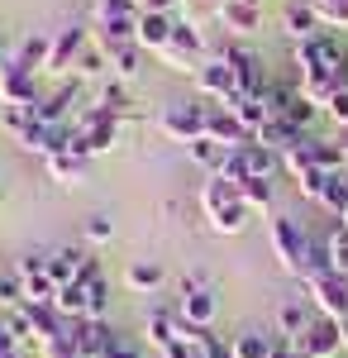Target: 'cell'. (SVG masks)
Wrapping results in <instances>:
<instances>
[{"mask_svg":"<svg viewBox=\"0 0 348 358\" xmlns=\"http://www.w3.org/2000/svg\"><path fill=\"white\" fill-rule=\"evenodd\" d=\"M201 210H205V220H210L215 234H243L248 229V201L239 196V187L234 182H224V177H215L201 187Z\"/></svg>","mask_w":348,"mask_h":358,"instance_id":"6da1fadb","label":"cell"},{"mask_svg":"<svg viewBox=\"0 0 348 358\" xmlns=\"http://www.w3.org/2000/svg\"><path fill=\"white\" fill-rule=\"evenodd\" d=\"M296 67L300 77H334V82L348 91V43L339 34H315L305 43H296Z\"/></svg>","mask_w":348,"mask_h":358,"instance_id":"7a4b0ae2","label":"cell"},{"mask_svg":"<svg viewBox=\"0 0 348 358\" xmlns=\"http://www.w3.org/2000/svg\"><path fill=\"white\" fill-rule=\"evenodd\" d=\"M268 244L277 268L291 277H305V258H310V234L291 220V215H272L268 220Z\"/></svg>","mask_w":348,"mask_h":358,"instance_id":"3957f363","label":"cell"},{"mask_svg":"<svg viewBox=\"0 0 348 358\" xmlns=\"http://www.w3.org/2000/svg\"><path fill=\"white\" fill-rule=\"evenodd\" d=\"M138 20H143L138 0H96L101 43H138Z\"/></svg>","mask_w":348,"mask_h":358,"instance_id":"277c9868","label":"cell"},{"mask_svg":"<svg viewBox=\"0 0 348 358\" xmlns=\"http://www.w3.org/2000/svg\"><path fill=\"white\" fill-rule=\"evenodd\" d=\"M305 292H310V306H315V315L348 320V277H339L334 268H320V273L305 277Z\"/></svg>","mask_w":348,"mask_h":358,"instance_id":"5b68a950","label":"cell"},{"mask_svg":"<svg viewBox=\"0 0 348 358\" xmlns=\"http://www.w3.org/2000/svg\"><path fill=\"white\" fill-rule=\"evenodd\" d=\"M205 115H210L205 101H172V106H162L158 129L177 143H191V138H205Z\"/></svg>","mask_w":348,"mask_h":358,"instance_id":"8992f818","label":"cell"},{"mask_svg":"<svg viewBox=\"0 0 348 358\" xmlns=\"http://www.w3.org/2000/svg\"><path fill=\"white\" fill-rule=\"evenodd\" d=\"M215 310H219V301H215L210 282L196 273L182 282V301H177V315H182V325H196V330H210L215 325Z\"/></svg>","mask_w":348,"mask_h":358,"instance_id":"52a82bcc","label":"cell"},{"mask_svg":"<svg viewBox=\"0 0 348 358\" xmlns=\"http://www.w3.org/2000/svg\"><path fill=\"white\" fill-rule=\"evenodd\" d=\"M158 57L172 67V72H191V77H196V67H201V57H205V38H201V29H196V24H177V29H172V38H167V48H162Z\"/></svg>","mask_w":348,"mask_h":358,"instance_id":"ba28073f","label":"cell"},{"mask_svg":"<svg viewBox=\"0 0 348 358\" xmlns=\"http://www.w3.org/2000/svg\"><path fill=\"white\" fill-rule=\"evenodd\" d=\"M196 91L205 101H219V106H234L239 101V82H234V72H229L224 57H210V62L196 67Z\"/></svg>","mask_w":348,"mask_h":358,"instance_id":"9c48e42d","label":"cell"},{"mask_svg":"<svg viewBox=\"0 0 348 358\" xmlns=\"http://www.w3.org/2000/svg\"><path fill=\"white\" fill-rule=\"evenodd\" d=\"M224 62H229V72H234V82H239V96H263L268 91V72H263V57L239 48V43H229L224 48Z\"/></svg>","mask_w":348,"mask_h":358,"instance_id":"30bf717a","label":"cell"},{"mask_svg":"<svg viewBox=\"0 0 348 358\" xmlns=\"http://www.w3.org/2000/svg\"><path fill=\"white\" fill-rule=\"evenodd\" d=\"M296 349H300V358H339V354H344V334H339V320H329V315H315V320H310V330L296 339Z\"/></svg>","mask_w":348,"mask_h":358,"instance_id":"8fae6325","label":"cell"},{"mask_svg":"<svg viewBox=\"0 0 348 358\" xmlns=\"http://www.w3.org/2000/svg\"><path fill=\"white\" fill-rule=\"evenodd\" d=\"M205 138H215L219 148H243V143H253V134L243 129V120L229 106H210L205 115Z\"/></svg>","mask_w":348,"mask_h":358,"instance_id":"7c38bea8","label":"cell"},{"mask_svg":"<svg viewBox=\"0 0 348 358\" xmlns=\"http://www.w3.org/2000/svg\"><path fill=\"white\" fill-rule=\"evenodd\" d=\"M91 48V34L81 24H67L53 34V53H48V72H67V67H77V57Z\"/></svg>","mask_w":348,"mask_h":358,"instance_id":"4fadbf2b","label":"cell"},{"mask_svg":"<svg viewBox=\"0 0 348 358\" xmlns=\"http://www.w3.org/2000/svg\"><path fill=\"white\" fill-rule=\"evenodd\" d=\"M0 101H5V106H38V96H34V72H24L15 57H10V62L0 57Z\"/></svg>","mask_w":348,"mask_h":358,"instance_id":"5bb4252c","label":"cell"},{"mask_svg":"<svg viewBox=\"0 0 348 358\" xmlns=\"http://www.w3.org/2000/svg\"><path fill=\"white\" fill-rule=\"evenodd\" d=\"M77 96H81V82L72 77L67 86H57L48 101L34 106V120H38V124H53V129H57V124H72V106H77Z\"/></svg>","mask_w":348,"mask_h":358,"instance_id":"9a60e30c","label":"cell"},{"mask_svg":"<svg viewBox=\"0 0 348 358\" xmlns=\"http://www.w3.org/2000/svg\"><path fill=\"white\" fill-rule=\"evenodd\" d=\"M143 334H148V344L162 354V349L182 334V315H177V310H158V306H153V310L143 315Z\"/></svg>","mask_w":348,"mask_h":358,"instance_id":"2e32d148","label":"cell"},{"mask_svg":"<svg viewBox=\"0 0 348 358\" xmlns=\"http://www.w3.org/2000/svg\"><path fill=\"white\" fill-rule=\"evenodd\" d=\"M172 15H158V10H143V20H138V48H148V53H162L167 48V38H172Z\"/></svg>","mask_w":348,"mask_h":358,"instance_id":"e0dca14e","label":"cell"},{"mask_svg":"<svg viewBox=\"0 0 348 358\" xmlns=\"http://www.w3.org/2000/svg\"><path fill=\"white\" fill-rule=\"evenodd\" d=\"M86 163L91 158H81V153H53V158H43V167H48V177H53L57 187H81L86 182Z\"/></svg>","mask_w":348,"mask_h":358,"instance_id":"ac0fdd59","label":"cell"},{"mask_svg":"<svg viewBox=\"0 0 348 358\" xmlns=\"http://www.w3.org/2000/svg\"><path fill=\"white\" fill-rule=\"evenodd\" d=\"M310 320H315V315H310V306L305 301H282V310H277V339H300V334L310 330Z\"/></svg>","mask_w":348,"mask_h":358,"instance_id":"d6986e66","label":"cell"},{"mask_svg":"<svg viewBox=\"0 0 348 358\" xmlns=\"http://www.w3.org/2000/svg\"><path fill=\"white\" fill-rule=\"evenodd\" d=\"M219 20H224V29H234V34H253V29L263 24V10L258 5H243V0H219Z\"/></svg>","mask_w":348,"mask_h":358,"instance_id":"ffe728a7","label":"cell"},{"mask_svg":"<svg viewBox=\"0 0 348 358\" xmlns=\"http://www.w3.org/2000/svg\"><path fill=\"white\" fill-rule=\"evenodd\" d=\"M258 143H263V148H272V153H287V148H296V143H300V129H296L291 120H268V124H263V129H258Z\"/></svg>","mask_w":348,"mask_h":358,"instance_id":"44dd1931","label":"cell"},{"mask_svg":"<svg viewBox=\"0 0 348 358\" xmlns=\"http://www.w3.org/2000/svg\"><path fill=\"white\" fill-rule=\"evenodd\" d=\"M282 29L291 34L296 43L315 38V34H320V15H315V5H287V15H282Z\"/></svg>","mask_w":348,"mask_h":358,"instance_id":"7402d4cb","label":"cell"},{"mask_svg":"<svg viewBox=\"0 0 348 358\" xmlns=\"http://www.w3.org/2000/svg\"><path fill=\"white\" fill-rule=\"evenodd\" d=\"M106 48V62H110V72H115V82H134V72H138V43H101Z\"/></svg>","mask_w":348,"mask_h":358,"instance_id":"603a6c76","label":"cell"},{"mask_svg":"<svg viewBox=\"0 0 348 358\" xmlns=\"http://www.w3.org/2000/svg\"><path fill=\"white\" fill-rule=\"evenodd\" d=\"M124 282H129V292L148 296V292H158V287H162V263H153V258H138V263H129Z\"/></svg>","mask_w":348,"mask_h":358,"instance_id":"cb8c5ba5","label":"cell"},{"mask_svg":"<svg viewBox=\"0 0 348 358\" xmlns=\"http://www.w3.org/2000/svg\"><path fill=\"white\" fill-rule=\"evenodd\" d=\"M48 53H53V38H43V34H34V38H24V48H20V67L24 72H48Z\"/></svg>","mask_w":348,"mask_h":358,"instance_id":"d4e9b609","label":"cell"},{"mask_svg":"<svg viewBox=\"0 0 348 358\" xmlns=\"http://www.w3.org/2000/svg\"><path fill=\"white\" fill-rule=\"evenodd\" d=\"M243 163H248V177H272L277 163H282V153H272V148H263L253 138V143H243Z\"/></svg>","mask_w":348,"mask_h":358,"instance_id":"484cf974","label":"cell"},{"mask_svg":"<svg viewBox=\"0 0 348 358\" xmlns=\"http://www.w3.org/2000/svg\"><path fill=\"white\" fill-rule=\"evenodd\" d=\"M229 110H234V115L243 120V129H248V134H258V129H263V124L272 120L268 106H263V96H239V101H234Z\"/></svg>","mask_w":348,"mask_h":358,"instance_id":"4316f807","label":"cell"},{"mask_svg":"<svg viewBox=\"0 0 348 358\" xmlns=\"http://www.w3.org/2000/svg\"><path fill=\"white\" fill-rule=\"evenodd\" d=\"M229 349H234V358H272V339L263 330H243L229 339Z\"/></svg>","mask_w":348,"mask_h":358,"instance_id":"83f0119b","label":"cell"},{"mask_svg":"<svg viewBox=\"0 0 348 358\" xmlns=\"http://www.w3.org/2000/svg\"><path fill=\"white\" fill-rule=\"evenodd\" d=\"M224 153H229V148H219L215 138H191V143H187V158H191L196 167H205V172H219Z\"/></svg>","mask_w":348,"mask_h":358,"instance_id":"f1b7e54d","label":"cell"},{"mask_svg":"<svg viewBox=\"0 0 348 358\" xmlns=\"http://www.w3.org/2000/svg\"><path fill=\"white\" fill-rule=\"evenodd\" d=\"M324 258L339 277H348V224H334L329 239H324Z\"/></svg>","mask_w":348,"mask_h":358,"instance_id":"f546056e","label":"cell"},{"mask_svg":"<svg viewBox=\"0 0 348 358\" xmlns=\"http://www.w3.org/2000/svg\"><path fill=\"white\" fill-rule=\"evenodd\" d=\"M53 306L72 320V315H86V287L81 282H62L57 287V296H53Z\"/></svg>","mask_w":348,"mask_h":358,"instance_id":"4dcf8cb0","label":"cell"},{"mask_svg":"<svg viewBox=\"0 0 348 358\" xmlns=\"http://www.w3.org/2000/svg\"><path fill=\"white\" fill-rule=\"evenodd\" d=\"M239 196L248 201V210H272V177H248V182H239Z\"/></svg>","mask_w":348,"mask_h":358,"instance_id":"1f68e13d","label":"cell"},{"mask_svg":"<svg viewBox=\"0 0 348 358\" xmlns=\"http://www.w3.org/2000/svg\"><path fill=\"white\" fill-rule=\"evenodd\" d=\"M110 301H115V296H110L106 277L91 282V287H86V320H110Z\"/></svg>","mask_w":348,"mask_h":358,"instance_id":"d6a6232c","label":"cell"},{"mask_svg":"<svg viewBox=\"0 0 348 358\" xmlns=\"http://www.w3.org/2000/svg\"><path fill=\"white\" fill-rule=\"evenodd\" d=\"M20 306H29V296H24V282H20V273H0V310L10 315V310H20Z\"/></svg>","mask_w":348,"mask_h":358,"instance_id":"836d02e7","label":"cell"},{"mask_svg":"<svg viewBox=\"0 0 348 358\" xmlns=\"http://www.w3.org/2000/svg\"><path fill=\"white\" fill-rule=\"evenodd\" d=\"M320 206L334 215V220H344V210H348V177H329V187H324Z\"/></svg>","mask_w":348,"mask_h":358,"instance_id":"e575fe53","label":"cell"},{"mask_svg":"<svg viewBox=\"0 0 348 358\" xmlns=\"http://www.w3.org/2000/svg\"><path fill=\"white\" fill-rule=\"evenodd\" d=\"M315 115H320V106H315V101H305V96L296 91V96H291V106H287V115H282V120H291L296 129L305 134V129L315 124Z\"/></svg>","mask_w":348,"mask_h":358,"instance_id":"d590c367","label":"cell"},{"mask_svg":"<svg viewBox=\"0 0 348 358\" xmlns=\"http://www.w3.org/2000/svg\"><path fill=\"white\" fill-rule=\"evenodd\" d=\"M96 106H106L110 115H129V91H124V82H106L101 86V96H96Z\"/></svg>","mask_w":348,"mask_h":358,"instance_id":"8d00e7d4","label":"cell"},{"mask_svg":"<svg viewBox=\"0 0 348 358\" xmlns=\"http://www.w3.org/2000/svg\"><path fill=\"white\" fill-rule=\"evenodd\" d=\"M320 24H334V29H348V0H310Z\"/></svg>","mask_w":348,"mask_h":358,"instance_id":"74e56055","label":"cell"},{"mask_svg":"<svg viewBox=\"0 0 348 358\" xmlns=\"http://www.w3.org/2000/svg\"><path fill=\"white\" fill-rule=\"evenodd\" d=\"M296 187H300V196H310L315 206H320V196H324V187H329V172H320V167H305L300 177H296Z\"/></svg>","mask_w":348,"mask_h":358,"instance_id":"f35d334b","label":"cell"},{"mask_svg":"<svg viewBox=\"0 0 348 358\" xmlns=\"http://www.w3.org/2000/svg\"><path fill=\"white\" fill-rule=\"evenodd\" d=\"M101 72H110V62H106V48L96 43V48H86L77 57V77H101Z\"/></svg>","mask_w":348,"mask_h":358,"instance_id":"ab89813d","label":"cell"},{"mask_svg":"<svg viewBox=\"0 0 348 358\" xmlns=\"http://www.w3.org/2000/svg\"><path fill=\"white\" fill-rule=\"evenodd\" d=\"M110 234H115V220H110V215H91V220H86V239H91V244H106Z\"/></svg>","mask_w":348,"mask_h":358,"instance_id":"60d3db41","label":"cell"},{"mask_svg":"<svg viewBox=\"0 0 348 358\" xmlns=\"http://www.w3.org/2000/svg\"><path fill=\"white\" fill-rule=\"evenodd\" d=\"M196 358H234V349H229L219 334H205V339H201V349H196Z\"/></svg>","mask_w":348,"mask_h":358,"instance_id":"b9f144b4","label":"cell"},{"mask_svg":"<svg viewBox=\"0 0 348 358\" xmlns=\"http://www.w3.org/2000/svg\"><path fill=\"white\" fill-rule=\"evenodd\" d=\"M324 115H329V120H334L339 129H348V91H339V96H334V101L324 106Z\"/></svg>","mask_w":348,"mask_h":358,"instance_id":"7bdbcfd3","label":"cell"},{"mask_svg":"<svg viewBox=\"0 0 348 358\" xmlns=\"http://www.w3.org/2000/svg\"><path fill=\"white\" fill-rule=\"evenodd\" d=\"M162 358H196V349H191L187 339H182V334H177V339H172V344H167V349H162Z\"/></svg>","mask_w":348,"mask_h":358,"instance_id":"ee69618b","label":"cell"},{"mask_svg":"<svg viewBox=\"0 0 348 358\" xmlns=\"http://www.w3.org/2000/svg\"><path fill=\"white\" fill-rule=\"evenodd\" d=\"M43 358H77V354H72L67 344H53V349H43Z\"/></svg>","mask_w":348,"mask_h":358,"instance_id":"f6af8a7d","label":"cell"},{"mask_svg":"<svg viewBox=\"0 0 348 358\" xmlns=\"http://www.w3.org/2000/svg\"><path fill=\"white\" fill-rule=\"evenodd\" d=\"M172 5H177V0H143V10H158V15H167Z\"/></svg>","mask_w":348,"mask_h":358,"instance_id":"bcb514c9","label":"cell"},{"mask_svg":"<svg viewBox=\"0 0 348 358\" xmlns=\"http://www.w3.org/2000/svg\"><path fill=\"white\" fill-rule=\"evenodd\" d=\"M0 358H29V354H24V344H5V349H0Z\"/></svg>","mask_w":348,"mask_h":358,"instance_id":"7dc6e473","label":"cell"},{"mask_svg":"<svg viewBox=\"0 0 348 358\" xmlns=\"http://www.w3.org/2000/svg\"><path fill=\"white\" fill-rule=\"evenodd\" d=\"M339 334H344V354H348V320H339Z\"/></svg>","mask_w":348,"mask_h":358,"instance_id":"c3c4849f","label":"cell"},{"mask_svg":"<svg viewBox=\"0 0 348 358\" xmlns=\"http://www.w3.org/2000/svg\"><path fill=\"white\" fill-rule=\"evenodd\" d=\"M339 148H344V153H348V129H339Z\"/></svg>","mask_w":348,"mask_h":358,"instance_id":"681fc988","label":"cell"},{"mask_svg":"<svg viewBox=\"0 0 348 358\" xmlns=\"http://www.w3.org/2000/svg\"><path fill=\"white\" fill-rule=\"evenodd\" d=\"M243 5H258V10H263V0H243Z\"/></svg>","mask_w":348,"mask_h":358,"instance_id":"f907efd6","label":"cell"},{"mask_svg":"<svg viewBox=\"0 0 348 358\" xmlns=\"http://www.w3.org/2000/svg\"><path fill=\"white\" fill-rule=\"evenodd\" d=\"M0 110H5V101H0Z\"/></svg>","mask_w":348,"mask_h":358,"instance_id":"816d5d0a","label":"cell"},{"mask_svg":"<svg viewBox=\"0 0 348 358\" xmlns=\"http://www.w3.org/2000/svg\"><path fill=\"white\" fill-rule=\"evenodd\" d=\"M0 196H5V192H0Z\"/></svg>","mask_w":348,"mask_h":358,"instance_id":"f5cc1de1","label":"cell"}]
</instances>
